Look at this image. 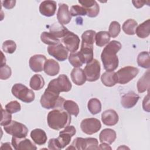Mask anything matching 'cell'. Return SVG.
Returning a JSON list of instances; mask_svg holds the SVG:
<instances>
[{
    "label": "cell",
    "mask_w": 150,
    "mask_h": 150,
    "mask_svg": "<svg viewBox=\"0 0 150 150\" xmlns=\"http://www.w3.org/2000/svg\"><path fill=\"white\" fill-rule=\"evenodd\" d=\"M79 2L86 10L88 17L94 18L100 12V6L94 0H79Z\"/></svg>",
    "instance_id": "15"
},
{
    "label": "cell",
    "mask_w": 150,
    "mask_h": 150,
    "mask_svg": "<svg viewBox=\"0 0 150 150\" xmlns=\"http://www.w3.org/2000/svg\"><path fill=\"white\" fill-rule=\"evenodd\" d=\"M6 110L11 114L16 113L21 110V106L17 101H12L5 105Z\"/></svg>",
    "instance_id": "40"
},
{
    "label": "cell",
    "mask_w": 150,
    "mask_h": 150,
    "mask_svg": "<svg viewBox=\"0 0 150 150\" xmlns=\"http://www.w3.org/2000/svg\"><path fill=\"white\" fill-rule=\"evenodd\" d=\"M56 2L52 0L44 1L40 4L39 12L45 16L50 17L55 14L56 11Z\"/></svg>",
    "instance_id": "17"
},
{
    "label": "cell",
    "mask_w": 150,
    "mask_h": 150,
    "mask_svg": "<svg viewBox=\"0 0 150 150\" xmlns=\"http://www.w3.org/2000/svg\"><path fill=\"white\" fill-rule=\"evenodd\" d=\"M73 82L77 86L84 84L86 81V77L84 70L79 67H74L70 73Z\"/></svg>",
    "instance_id": "21"
},
{
    "label": "cell",
    "mask_w": 150,
    "mask_h": 150,
    "mask_svg": "<svg viewBox=\"0 0 150 150\" xmlns=\"http://www.w3.org/2000/svg\"><path fill=\"white\" fill-rule=\"evenodd\" d=\"M15 4L16 1L15 0H7L2 1V6L7 9H11L13 8L15 6Z\"/></svg>",
    "instance_id": "46"
},
{
    "label": "cell",
    "mask_w": 150,
    "mask_h": 150,
    "mask_svg": "<svg viewBox=\"0 0 150 150\" xmlns=\"http://www.w3.org/2000/svg\"><path fill=\"white\" fill-rule=\"evenodd\" d=\"M139 96L134 91H129L121 97V104L125 108H131L137 103Z\"/></svg>",
    "instance_id": "19"
},
{
    "label": "cell",
    "mask_w": 150,
    "mask_h": 150,
    "mask_svg": "<svg viewBox=\"0 0 150 150\" xmlns=\"http://www.w3.org/2000/svg\"><path fill=\"white\" fill-rule=\"evenodd\" d=\"M110 35L108 32L100 31L96 34V44L97 46L102 47L108 44L110 40Z\"/></svg>",
    "instance_id": "30"
},
{
    "label": "cell",
    "mask_w": 150,
    "mask_h": 150,
    "mask_svg": "<svg viewBox=\"0 0 150 150\" xmlns=\"http://www.w3.org/2000/svg\"><path fill=\"white\" fill-rule=\"evenodd\" d=\"M120 148H122V149H123V148H125V149H129L128 148H127V147L125 146L124 145H123L122 146H120V147H119L118 149H120Z\"/></svg>",
    "instance_id": "51"
},
{
    "label": "cell",
    "mask_w": 150,
    "mask_h": 150,
    "mask_svg": "<svg viewBox=\"0 0 150 150\" xmlns=\"http://www.w3.org/2000/svg\"><path fill=\"white\" fill-rule=\"evenodd\" d=\"M48 53L59 61H64L68 57V50L60 42L47 47Z\"/></svg>",
    "instance_id": "11"
},
{
    "label": "cell",
    "mask_w": 150,
    "mask_h": 150,
    "mask_svg": "<svg viewBox=\"0 0 150 150\" xmlns=\"http://www.w3.org/2000/svg\"><path fill=\"white\" fill-rule=\"evenodd\" d=\"M49 30L50 33L57 39L63 38L69 32L66 27L59 23H54L52 25Z\"/></svg>",
    "instance_id": "26"
},
{
    "label": "cell",
    "mask_w": 150,
    "mask_h": 150,
    "mask_svg": "<svg viewBox=\"0 0 150 150\" xmlns=\"http://www.w3.org/2000/svg\"><path fill=\"white\" fill-rule=\"evenodd\" d=\"M149 1H132V2L134 6L137 8H140L142 7L146 3L149 4Z\"/></svg>",
    "instance_id": "47"
},
{
    "label": "cell",
    "mask_w": 150,
    "mask_h": 150,
    "mask_svg": "<svg viewBox=\"0 0 150 150\" xmlns=\"http://www.w3.org/2000/svg\"><path fill=\"white\" fill-rule=\"evenodd\" d=\"M40 39L45 44L50 45H54L60 43V40L56 38L50 32H43L40 35Z\"/></svg>",
    "instance_id": "36"
},
{
    "label": "cell",
    "mask_w": 150,
    "mask_h": 150,
    "mask_svg": "<svg viewBox=\"0 0 150 150\" xmlns=\"http://www.w3.org/2000/svg\"><path fill=\"white\" fill-rule=\"evenodd\" d=\"M98 149V142L95 138H84V149Z\"/></svg>",
    "instance_id": "38"
},
{
    "label": "cell",
    "mask_w": 150,
    "mask_h": 150,
    "mask_svg": "<svg viewBox=\"0 0 150 150\" xmlns=\"http://www.w3.org/2000/svg\"><path fill=\"white\" fill-rule=\"evenodd\" d=\"M121 30V26L120 24L117 21H112L111 22L109 28H108V33L110 35V37L113 38H116Z\"/></svg>",
    "instance_id": "37"
},
{
    "label": "cell",
    "mask_w": 150,
    "mask_h": 150,
    "mask_svg": "<svg viewBox=\"0 0 150 150\" xmlns=\"http://www.w3.org/2000/svg\"><path fill=\"white\" fill-rule=\"evenodd\" d=\"M117 137L116 132L111 128H105L103 129L99 135V139L101 143L106 142L111 144L114 142Z\"/></svg>",
    "instance_id": "23"
},
{
    "label": "cell",
    "mask_w": 150,
    "mask_h": 150,
    "mask_svg": "<svg viewBox=\"0 0 150 150\" xmlns=\"http://www.w3.org/2000/svg\"><path fill=\"white\" fill-rule=\"evenodd\" d=\"M70 114L63 108L54 109L50 111L47 117L49 127L54 130L66 128L71 122Z\"/></svg>",
    "instance_id": "2"
},
{
    "label": "cell",
    "mask_w": 150,
    "mask_h": 150,
    "mask_svg": "<svg viewBox=\"0 0 150 150\" xmlns=\"http://www.w3.org/2000/svg\"><path fill=\"white\" fill-rule=\"evenodd\" d=\"M137 90L139 93H142L149 89V70H148L139 79L137 84Z\"/></svg>",
    "instance_id": "25"
},
{
    "label": "cell",
    "mask_w": 150,
    "mask_h": 150,
    "mask_svg": "<svg viewBox=\"0 0 150 150\" xmlns=\"http://www.w3.org/2000/svg\"><path fill=\"white\" fill-rule=\"evenodd\" d=\"M101 80L103 84L107 87L114 86L117 83L115 77V72L114 71H106L101 75Z\"/></svg>",
    "instance_id": "28"
},
{
    "label": "cell",
    "mask_w": 150,
    "mask_h": 150,
    "mask_svg": "<svg viewBox=\"0 0 150 150\" xmlns=\"http://www.w3.org/2000/svg\"><path fill=\"white\" fill-rule=\"evenodd\" d=\"M60 70V66L57 62L54 59H48L46 61L44 67L45 73L50 76L57 75Z\"/></svg>",
    "instance_id": "22"
},
{
    "label": "cell",
    "mask_w": 150,
    "mask_h": 150,
    "mask_svg": "<svg viewBox=\"0 0 150 150\" xmlns=\"http://www.w3.org/2000/svg\"><path fill=\"white\" fill-rule=\"evenodd\" d=\"M142 108L144 109V111H146V112H149V93H148L147 96H146L144 98V100L142 101Z\"/></svg>",
    "instance_id": "45"
},
{
    "label": "cell",
    "mask_w": 150,
    "mask_h": 150,
    "mask_svg": "<svg viewBox=\"0 0 150 150\" xmlns=\"http://www.w3.org/2000/svg\"><path fill=\"white\" fill-rule=\"evenodd\" d=\"M1 149H12V147L9 142H5L2 143L1 146Z\"/></svg>",
    "instance_id": "49"
},
{
    "label": "cell",
    "mask_w": 150,
    "mask_h": 150,
    "mask_svg": "<svg viewBox=\"0 0 150 150\" xmlns=\"http://www.w3.org/2000/svg\"><path fill=\"white\" fill-rule=\"evenodd\" d=\"M81 131L87 134L92 135L97 132L101 128L100 121L95 118H85L82 120L80 124Z\"/></svg>",
    "instance_id": "10"
},
{
    "label": "cell",
    "mask_w": 150,
    "mask_h": 150,
    "mask_svg": "<svg viewBox=\"0 0 150 150\" xmlns=\"http://www.w3.org/2000/svg\"><path fill=\"white\" fill-rule=\"evenodd\" d=\"M44 85L45 80L40 74H34L30 80L29 86L30 88L34 90H39L42 89Z\"/></svg>",
    "instance_id": "29"
},
{
    "label": "cell",
    "mask_w": 150,
    "mask_h": 150,
    "mask_svg": "<svg viewBox=\"0 0 150 150\" xmlns=\"http://www.w3.org/2000/svg\"><path fill=\"white\" fill-rule=\"evenodd\" d=\"M64 99L59 93L46 88L41 96L40 103L46 109H59L63 108Z\"/></svg>",
    "instance_id": "4"
},
{
    "label": "cell",
    "mask_w": 150,
    "mask_h": 150,
    "mask_svg": "<svg viewBox=\"0 0 150 150\" xmlns=\"http://www.w3.org/2000/svg\"><path fill=\"white\" fill-rule=\"evenodd\" d=\"M96 32L93 30H87L81 35V45L80 50L85 63L90 62L93 59V44Z\"/></svg>",
    "instance_id": "3"
},
{
    "label": "cell",
    "mask_w": 150,
    "mask_h": 150,
    "mask_svg": "<svg viewBox=\"0 0 150 150\" xmlns=\"http://www.w3.org/2000/svg\"><path fill=\"white\" fill-rule=\"evenodd\" d=\"M12 145L13 148L16 150H35L37 149L36 145L31 141L25 138H18L15 137H12Z\"/></svg>",
    "instance_id": "14"
},
{
    "label": "cell",
    "mask_w": 150,
    "mask_h": 150,
    "mask_svg": "<svg viewBox=\"0 0 150 150\" xmlns=\"http://www.w3.org/2000/svg\"><path fill=\"white\" fill-rule=\"evenodd\" d=\"M135 33L140 38H147L150 34V20L148 19L138 25L135 29Z\"/></svg>",
    "instance_id": "27"
},
{
    "label": "cell",
    "mask_w": 150,
    "mask_h": 150,
    "mask_svg": "<svg viewBox=\"0 0 150 150\" xmlns=\"http://www.w3.org/2000/svg\"><path fill=\"white\" fill-rule=\"evenodd\" d=\"M57 19L61 25L68 24L71 19V15L69 10V6L65 4H60L57 13Z\"/></svg>",
    "instance_id": "18"
},
{
    "label": "cell",
    "mask_w": 150,
    "mask_h": 150,
    "mask_svg": "<svg viewBox=\"0 0 150 150\" xmlns=\"http://www.w3.org/2000/svg\"><path fill=\"white\" fill-rule=\"evenodd\" d=\"M62 42L68 51H70L71 53L76 52L79 47L80 39L77 35L69 31L62 38Z\"/></svg>",
    "instance_id": "12"
},
{
    "label": "cell",
    "mask_w": 150,
    "mask_h": 150,
    "mask_svg": "<svg viewBox=\"0 0 150 150\" xmlns=\"http://www.w3.org/2000/svg\"><path fill=\"white\" fill-rule=\"evenodd\" d=\"M30 137L33 142L39 145H44L47 141V135L44 130L40 128L33 129L30 132Z\"/></svg>",
    "instance_id": "24"
},
{
    "label": "cell",
    "mask_w": 150,
    "mask_h": 150,
    "mask_svg": "<svg viewBox=\"0 0 150 150\" xmlns=\"http://www.w3.org/2000/svg\"><path fill=\"white\" fill-rule=\"evenodd\" d=\"M69 61L74 67H80L85 63L80 52L71 53L69 56Z\"/></svg>",
    "instance_id": "33"
},
{
    "label": "cell",
    "mask_w": 150,
    "mask_h": 150,
    "mask_svg": "<svg viewBox=\"0 0 150 150\" xmlns=\"http://www.w3.org/2000/svg\"><path fill=\"white\" fill-rule=\"evenodd\" d=\"M138 23L135 20L129 19L124 22L122 29L126 34L129 35H134L135 33V29Z\"/></svg>",
    "instance_id": "31"
},
{
    "label": "cell",
    "mask_w": 150,
    "mask_h": 150,
    "mask_svg": "<svg viewBox=\"0 0 150 150\" xmlns=\"http://www.w3.org/2000/svg\"><path fill=\"white\" fill-rule=\"evenodd\" d=\"M98 149H111V147L107 143L103 142L99 145Z\"/></svg>",
    "instance_id": "48"
},
{
    "label": "cell",
    "mask_w": 150,
    "mask_h": 150,
    "mask_svg": "<svg viewBox=\"0 0 150 150\" xmlns=\"http://www.w3.org/2000/svg\"><path fill=\"white\" fill-rule=\"evenodd\" d=\"M119 117L117 112L112 109L104 111L101 114V120L104 124L112 126L117 124Z\"/></svg>",
    "instance_id": "20"
},
{
    "label": "cell",
    "mask_w": 150,
    "mask_h": 150,
    "mask_svg": "<svg viewBox=\"0 0 150 150\" xmlns=\"http://www.w3.org/2000/svg\"><path fill=\"white\" fill-rule=\"evenodd\" d=\"M139 73L138 68L133 66H125L115 72L117 82L119 84H125L135 78Z\"/></svg>",
    "instance_id": "7"
},
{
    "label": "cell",
    "mask_w": 150,
    "mask_h": 150,
    "mask_svg": "<svg viewBox=\"0 0 150 150\" xmlns=\"http://www.w3.org/2000/svg\"><path fill=\"white\" fill-rule=\"evenodd\" d=\"M121 48V44L117 40H112L104 48L101 59L104 69L107 71H112L118 66V58L117 53Z\"/></svg>",
    "instance_id": "1"
},
{
    "label": "cell",
    "mask_w": 150,
    "mask_h": 150,
    "mask_svg": "<svg viewBox=\"0 0 150 150\" xmlns=\"http://www.w3.org/2000/svg\"><path fill=\"white\" fill-rule=\"evenodd\" d=\"M46 57L43 54H35L29 59V66L34 72H40L44 70Z\"/></svg>",
    "instance_id": "16"
},
{
    "label": "cell",
    "mask_w": 150,
    "mask_h": 150,
    "mask_svg": "<svg viewBox=\"0 0 150 150\" xmlns=\"http://www.w3.org/2000/svg\"><path fill=\"white\" fill-rule=\"evenodd\" d=\"M4 129L7 134L18 138H26L28 133V129L25 125L14 120L4 126Z\"/></svg>",
    "instance_id": "8"
},
{
    "label": "cell",
    "mask_w": 150,
    "mask_h": 150,
    "mask_svg": "<svg viewBox=\"0 0 150 150\" xmlns=\"http://www.w3.org/2000/svg\"><path fill=\"white\" fill-rule=\"evenodd\" d=\"M70 13L72 16H76L78 15L85 16L87 15L86 10L83 6L78 5L71 6Z\"/></svg>",
    "instance_id": "41"
},
{
    "label": "cell",
    "mask_w": 150,
    "mask_h": 150,
    "mask_svg": "<svg viewBox=\"0 0 150 150\" xmlns=\"http://www.w3.org/2000/svg\"><path fill=\"white\" fill-rule=\"evenodd\" d=\"M71 83L65 74H60L57 79H53L48 84L47 88L60 94V92H68L71 89Z\"/></svg>",
    "instance_id": "5"
},
{
    "label": "cell",
    "mask_w": 150,
    "mask_h": 150,
    "mask_svg": "<svg viewBox=\"0 0 150 150\" xmlns=\"http://www.w3.org/2000/svg\"><path fill=\"white\" fill-rule=\"evenodd\" d=\"M137 60L139 66L145 69H149L150 58L148 52H142L139 53L138 55Z\"/></svg>",
    "instance_id": "34"
},
{
    "label": "cell",
    "mask_w": 150,
    "mask_h": 150,
    "mask_svg": "<svg viewBox=\"0 0 150 150\" xmlns=\"http://www.w3.org/2000/svg\"><path fill=\"white\" fill-rule=\"evenodd\" d=\"M48 148L49 149H61L57 138H52L49 139L48 142Z\"/></svg>",
    "instance_id": "44"
},
{
    "label": "cell",
    "mask_w": 150,
    "mask_h": 150,
    "mask_svg": "<svg viewBox=\"0 0 150 150\" xmlns=\"http://www.w3.org/2000/svg\"><path fill=\"white\" fill-rule=\"evenodd\" d=\"M2 50L7 53H13L16 50V45L15 42L12 40H7L5 41L2 46Z\"/></svg>",
    "instance_id": "39"
},
{
    "label": "cell",
    "mask_w": 150,
    "mask_h": 150,
    "mask_svg": "<svg viewBox=\"0 0 150 150\" xmlns=\"http://www.w3.org/2000/svg\"><path fill=\"white\" fill-rule=\"evenodd\" d=\"M1 112L2 118L0 124L1 126H6L12 121V115L6 110H4L2 107H1Z\"/></svg>",
    "instance_id": "42"
},
{
    "label": "cell",
    "mask_w": 150,
    "mask_h": 150,
    "mask_svg": "<svg viewBox=\"0 0 150 150\" xmlns=\"http://www.w3.org/2000/svg\"><path fill=\"white\" fill-rule=\"evenodd\" d=\"M12 74L11 69L6 64L1 66L0 68V79L1 80H6L9 79Z\"/></svg>",
    "instance_id": "43"
},
{
    "label": "cell",
    "mask_w": 150,
    "mask_h": 150,
    "mask_svg": "<svg viewBox=\"0 0 150 150\" xmlns=\"http://www.w3.org/2000/svg\"><path fill=\"white\" fill-rule=\"evenodd\" d=\"M87 107L89 111L93 115H96L101 112V103L98 99L96 98H93L88 101Z\"/></svg>",
    "instance_id": "35"
},
{
    "label": "cell",
    "mask_w": 150,
    "mask_h": 150,
    "mask_svg": "<svg viewBox=\"0 0 150 150\" xmlns=\"http://www.w3.org/2000/svg\"><path fill=\"white\" fill-rule=\"evenodd\" d=\"M11 91L16 98L24 103H31L35 98L34 92L21 83L15 84L12 87Z\"/></svg>",
    "instance_id": "6"
},
{
    "label": "cell",
    "mask_w": 150,
    "mask_h": 150,
    "mask_svg": "<svg viewBox=\"0 0 150 150\" xmlns=\"http://www.w3.org/2000/svg\"><path fill=\"white\" fill-rule=\"evenodd\" d=\"M101 67L100 62L93 59L90 62L87 63L84 69L86 80L93 82L97 80L100 76Z\"/></svg>",
    "instance_id": "9"
},
{
    "label": "cell",
    "mask_w": 150,
    "mask_h": 150,
    "mask_svg": "<svg viewBox=\"0 0 150 150\" xmlns=\"http://www.w3.org/2000/svg\"><path fill=\"white\" fill-rule=\"evenodd\" d=\"M63 108L70 115L75 117H77L79 113V105L73 100H65L63 103Z\"/></svg>",
    "instance_id": "32"
},
{
    "label": "cell",
    "mask_w": 150,
    "mask_h": 150,
    "mask_svg": "<svg viewBox=\"0 0 150 150\" xmlns=\"http://www.w3.org/2000/svg\"><path fill=\"white\" fill-rule=\"evenodd\" d=\"M1 54H2V62H1V66H4L5 64H6V59L5 57L4 56L2 52H1Z\"/></svg>",
    "instance_id": "50"
},
{
    "label": "cell",
    "mask_w": 150,
    "mask_h": 150,
    "mask_svg": "<svg viewBox=\"0 0 150 150\" xmlns=\"http://www.w3.org/2000/svg\"><path fill=\"white\" fill-rule=\"evenodd\" d=\"M76 130L74 126L68 125L59 132V135L57 138L61 149L70 143L71 137L76 134Z\"/></svg>",
    "instance_id": "13"
}]
</instances>
